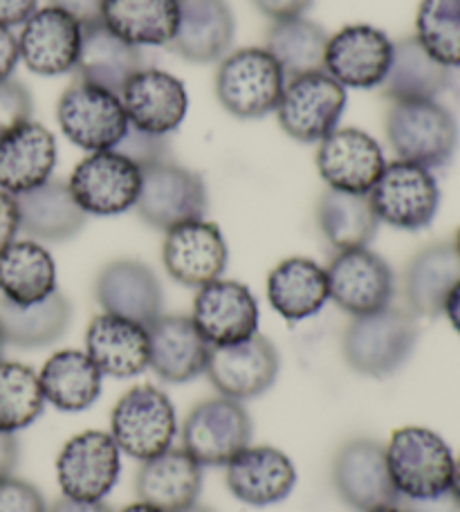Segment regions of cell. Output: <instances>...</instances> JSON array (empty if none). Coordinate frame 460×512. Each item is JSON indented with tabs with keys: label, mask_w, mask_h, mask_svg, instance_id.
Returning a JSON list of instances; mask_svg holds the SVG:
<instances>
[{
	"label": "cell",
	"mask_w": 460,
	"mask_h": 512,
	"mask_svg": "<svg viewBox=\"0 0 460 512\" xmlns=\"http://www.w3.org/2000/svg\"><path fill=\"white\" fill-rule=\"evenodd\" d=\"M398 506H402L407 512H460V501L452 490L431 499H398Z\"/></svg>",
	"instance_id": "f907efd6"
},
{
	"label": "cell",
	"mask_w": 460,
	"mask_h": 512,
	"mask_svg": "<svg viewBox=\"0 0 460 512\" xmlns=\"http://www.w3.org/2000/svg\"><path fill=\"white\" fill-rule=\"evenodd\" d=\"M119 99L128 124L158 135L176 131L189 108L187 88L182 81L158 68H142L124 86Z\"/></svg>",
	"instance_id": "603a6c76"
},
{
	"label": "cell",
	"mask_w": 460,
	"mask_h": 512,
	"mask_svg": "<svg viewBox=\"0 0 460 512\" xmlns=\"http://www.w3.org/2000/svg\"><path fill=\"white\" fill-rule=\"evenodd\" d=\"M346 111V88L328 75H312L288 79L281 102L276 106L279 124L292 140L301 144H319L339 128Z\"/></svg>",
	"instance_id": "52a82bcc"
},
{
	"label": "cell",
	"mask_w": 460,
	"mask_h": 512,
	"mask_svg": "<svg viewBox=\"0 0 460 512\" xmlns=\"http://www.w3.org/2000/svg\"><path fill=\"white\" fill-rule=\"evenodd\" d=\"M50 5L75 18L81 27H88L101 23L104 0H50Z\"/></svg>",
	"instance_id": "f6af8a7d"
},
{
	"label": "cell",
	"mask_w": 460,
	"mask_h": 512,
	"mask_svg": "<svg viewBox=\"0 0 460 512\" xmlns=\"http://www.w3.org/2000/svg\"><path fill=\"white\" fill-rule=\"evenodd\" d=\"M449 84H452V70L431 57L416 36L393 43L391 68L380 86L391 104L434 102Z\"/></svg>",
	"instance_id": "1f68e13d"
},
{
	"label": "cell",
	"mask_w": 460,
	"mask_h": 512,
	"mask_svg": "<svg viewBox=\"0 0 460 512\" xmlns=\"http://www.w3.org/2000/svg\"><path fill=\"white\" fill-rule=\"evenodd\" d=\"M70 301L54 290L30 306H16L0 299V331L5 344L16 349H43L61 340L70 328Z\"/></svg>",
	"instance_id": "d590c367"
},
{
	"label": "cell",
	"mask_w": 460,
	"mask_h": 512,
	"mask_svg": "<svg viewBox=\"0 0 460 512\" xmlns=\"http://www.w3.org/2000/svg\"><path fill=\"white\" fill-rule=\"evenodd\" d=\"M149 331V367L169 384H184L205 373L211 346L193 326L191 317L162 315Z\"/></svg>",
	"instance_id": "d4e9b609"
},
{
	"label": "cell",
	"mask_w": 460,
	"mask_h": 512,
	"mask_svg": "<svg viewBox=\"0 0 460 512\" xmlns=\"http://www.w3.org/2000/svg\"><path fill=\"white\" fill-rule=\"evenodd\" d=\"M452 492L456 499L460 501V456L456 459V468H454V481H452Z\"/></svg>",
	"instance_id": "9f6ffc18"
},
{
	"label": "cell",
	"mask_w": 460,
	"mask_h": 512,
	"mask_svg": "<svg viewBox=\"0 0 460 512\" xmlns=\"http://www.w3.org/2000/svg\"><path fill=\"white\" fill-rule=\"evenodd\" d=\"M252 441V418L243 402L211 398L189 411L182 425V447L200 465H227Z\"/></svg>",
	"instance_id": "30bf717a"
},
{
	"label": "cell",
	"mask_w": 460,
	"mask_h": 512,
	"mask_svg": "<svg viewBox=\"0 0 460 512\" xmlns=\"http://www.w3.org/2000/svg\"><path fill=\"white\" fill-rule=\"evenodd\" d=\"M18 61H21L18 36L9 30V27L0 25V81L12 79Z\"/></svg>",
	"instance_id": "c3c4849f"
},
{
	"label": "cell",
	"mask_w": 460,
	"mask_h": 512,
	"mask_svg": "<svg viewBox=\"0 0 460 512\" xmlns=\"http://www.w3.org/2000/svg\"><path fill=\"white\" fill-rule=\"evenodd\" d=\"M333 483L344 504L357 512L398 504L386 450L373 438H353L339 447L333 461Z\"/></svg>",
	"instance_id": "2e32d148"
},
{
	"label": "cell",
	"mask_w": 460,
	"mask_h": 512,
	"mask_svg": "<svg viewBox=\"0 0 460 512\" xmlns=\"http://www.w3.org/2000/svg\"><path fill=\"white\" fill-rule=\"evenodd\" d=\"M57 140L39 122H25L0 135V189L9 196L41 187L57 167Z\"/></svg>",
	"instance_id": "cb8c5ba5"
},
{
	"label": "cell",
	"mask_w": 460,
	"mask_h": 512,
	"mask_svg": "<svg viewBox=\"0 0 460 512\" xmlns=\"http://www.w3.org/2000/svg\"><path fill=\"white\" fill-rule=\"evenodd\" d=\"M36 9H39V0H0V25L9 30L25 25Z\"/></svg>",
	"instance_id": "681fc988"
},
{
	"label": "cell",
	"mask_w": 460,
	"mask_h": 512,
	"mask_svg": "<svg viewBox=\"0 0 460 512\" xmlns=\"http://www.w3.org/2000/svg\"><path fill=\"white\" fill-rule=\"evenodd\" d=\"M18 232H21V227H18L16 198L0 189V252L16 241Z\"/></svg>",
	"instance_id": "7dc6e473"
},
{
	"label": "cell",
	"mask_w": 460,
	"mask_h": 512,
	"mask_svg": "<svg viewBox=\"0 0 460 512\" xmlns=\"http://www.w3.org/2000/svg\"><path fill=\"white\" fill-rule=\"evenodd\" d=\"M144 68L140 48L119 39L104 23L84 27L77 61L79 81L119 95Z\"/></svg>",
	"instance_id": "4dcf8cb0"
},
{
	"label": "cell",
	"mask_w": 460,
	"mask_h": 512,
	"mask_svg": "<svg viewBox=\"0 0 460 512\" xmlns=\"http://www.w3.org/2000/svg\"><path fill=\"white\" fill-rule=\"evenodd\" d=\"M48 512H113L104 501H81V499H70L61 497L59 501L48 508Z\"/></svg>",
	"instance_id": "f5cc1de1"
},
{
	"label": "cell",
	"mask_w": 460,
	"mask_h": 512,
	"mask_svg": "<svg viewBox=\"0 0 460 512\" xmlns=\"http://www.w3.org/2000/svg\"><path fill=\"white\" fill-rule=\"evenodd\" d=\"M18 463V441L14 434L0 432V481L12 477Z\"/></svg>",
	"instance_id": "816d5d0a"
},
{
	"label": "cell",
	"mask_w": 460,
	"mask_h": 512,
	"mask_svg": "<svg viewBox=\"0 0 460 512\" xmlns=\"http://www.w3.org/2000/svg\"><path fill=\"white\" fill-rule=\"evenodd\" d=\"M384 450L398 499H431L452 490L456 456L434 429L402 427Z\"/></svg>",
	"instance_id": "7a4b0ae2"
},
{
	"label": "cell",
	"mask_w": 460,
	"mask_h": 512,
	"mask_svg": "<svg viewBox=\"0 0 460 512\" xmlns=\"http://www.w3.org/2000/svg\"><path fill=\"white\" fill-rule=\"evenodd\" d=\"M393 41L373 25H348L328 39L324 72L355 90L380 88L391 68Z\"/></svg>",
	"instance_id": "e0dca14e"
},
{
	"label": "cell",
	"mask_w": 460,
	"mask_h": 512,
	"mask_svg": "<svg viewBox=\"0 0 460 512\" xmlns=\"http://www.w3.org/2000/svg\"><path fill=\"white\" fill-rule=\"evenodd\" d=\"M454 248H456V252H458V256H460V227H458V232H456V239H454Z\"/></svg>",
	"instance_id": "94428289"
},
{
	"label": "cell",
	"mask_w": 460,
	"mask_h": 512,
	"mask_svg": "<svg viewBox=\"0 0 460 512\" xmlns=\"http://www.w3.org/2000/svg\"><path fill=\"white\" fill-rule=\"evenodd\" d=\"M234 43L227 0H178V27L169 48L191 63L223 61Z\"/></svg>",
	"instance_id": "484cf974"
},
{
	"label": "cell",
	"mask_w": 460,
	"mask_h": 512,
	"mask_svg": "<svg viewBox=\"0 0 460 512\" xmlns=\"http://www.w3.org/2000/svg\"><path fill=\"white\" fill-rule=\"evenodd\" d=\"M68 187L88 216H119L135 209L142 171L115 149L97 151L77 164Z\"/></svg>",
	"instance_id": "8fae6325"
},
{
	"label": "cell",
	"mask_w": 460,
	"mask_h": 512,
	"mask_svg": "<svg viewBox=\"0 0 460 512\" xmlns=\"http://www.w3.org/2000/svg\"><path fill=\"white\" fill-rule=\"evenodd\" d=\"M416 39L445 68H460V0H420Z\"/></svg>",
	"instance_id": "60d3db41"
},
{
	"label": "cell",
	"mask_w": 460,
	"mask_h": 512,
	"mask_svg": "<svg viewBox=\"0 0 460 512\" xmlns=\"http://www.w3.org/2000/svg\"><path fill=\"white\" fill-rule=\"evenodd\" d=\"M368 512H407L404 510L402 506H398V504H393V506H382V508H373V510H368Z\"/></svg>",
	"instance_id": "6f0895ef"
},
{
	"label": "cell",
	"mask_w": 460,
	"mask_h": 512,
	"mask_svg": "<svg viewBox=\"0 0 460 512\" xmlns=\"http://www.w3.org/2000/svg\"><path fill=\"white\" fill-rule=\"evenodd\" d=\"M57 120L63 135L88 153L115 149L128 131V117L119 95L84 81H77L61 95Z\"/></svg>",
	"instance_id": "9c48e42d"
},
{
	"label": "cell",
	"mask_w": 460,
	"mask_h": 512,
	"mask_svg": "<svg viewBox=\"0 0 460 512\" xmlns=\"http://www.w3.org/2000/svg\"><path fill=\"white\" fill-rule=\"evenodd\" d=\"M443 315L447 317V322L452 324L454 331L460 335V281L454 286V290L449 292V297L445 301Z\"/></svg>",
	"instance_id": "db71d44e"
},
{
	"label": "cell",
	"mask_w": 460,
	"mask_h": 512,
	"mask_svg": "<svg viewBox=\"0 0 460 512\" xmlns=\"http://www.w3.org/2000/svg\"><path fill=\"white\" fill-rule=\"evenodd\" d=\"M119 512H164V510L155 508V506H149V504H144V501H137V504L126 506L124 510H119Z\"/></svg>",
	"instance_id": "11a10c76"
},
{
	"label": "cell",
	"mask_w": 460,
	"mask_h": 512,
	"mask_svg": "<svg viewBox=\"0 0 460 512\" xmlns=\"http://www.w3.org/2000/svg\"><path fill=\"white\" fill-rule=\"evenodd\" d=\"M16 198L18 227L27 239L39 243H63L84 230L88 214L77 205L68 182L48 180L41 187Z\"/></svg>",
	"instance_id": "4316f807"
},
{
	"label": "cell",
	"mask_w": 460,
	"mask_h": 512,
	"mask_svg": "<svg viewBox=\"0 0 460 512\" xmlns=\"http://www.w3.org/2000/svg\"><path fill=\"white\" fill-rule=\"evenodd\" d=\"M86 353L104 376H140L149 369V331L131 319L101 313L86 331Z\"/></svg>",
	"instance_id": "f1b7e54d"
},
{
	"label": "cell",
	"mask_w": 460,
	"mask_h": 512,
	"mask_svg": "<svg viewBox=\"0 0 460 512\" xmlns=\"http://www.w3.org/2000/svg\"><path fill=\"white\" fill-rule=\"evenodd\" d=\"M32 120V95L21 81H0V135Z\"/></svg>",
	"instance_id": "7bdbcfd3"
},
{
	"label": "cell",
	"mask_w": 460,
	"mask_h": 512,
	"mask_svg": "<svg viewBox=\"0 0 460 512\" xmlns=\"http://www.w3.org/2000/svg\"><path fill=\"white\" fill-rule=\"evenodd\" d=\"M5 337H3V331H0V360H3V351H5Z\"/></svg>",
	"instance_id": "91938a15"
},
{
	"label": "cell",
	"mask_w": 460,
	"mask_h": 512,
	"mask_svg": "<svg viewBox=\"0 0 460 512\" xmlns=\"http://www.w3.org/2000/svg\"><path fill=\"white\" fill-rule=\"evenodd\" d=\"M207 187L198 173L176 162H162L142 169V187L135 212L146 225L169 232L207 214Z\"/></svg>",
	"instance_id": "ba28073f"
},
{
	"label": "cell",
	"mask_w": 460,
	"mask_h": 512,
	"mask_svg": "<svg viewBox=\"0 0 460 512\" xmlns=\"http://www.w3.org/2000/svg\"><path fill=\"white\" fill-rule=\"evenodd\" d=\"M110 436L119 452L149 461L167 452L178 436V414L171 398L153 384L128 389L110 414Z\"/></svg>",
	"instance_id": "5b68a950"
},
{
	"label": "cell",
	"mask_w": 460,
	"mask_h": 512,
	"mask_svg": "<svg viewBox=\"0 0 460 512\" xmlns=\"http://www.w3.org/2000/svg\"><path fill=\"white\" fill-rule=\"evenodd\" d=\"M288 77L265 48H243L220 61L216 97L238 120H259L276 111Z\"/></svg>",
	"instance_id": "277c9868"
},
{
	"label": "cell",
	"mask_w": 460,
	"mask_h": 512,
	"mask_svg": "<svg viewBox=\"0 0 460 512\" xmlns=\"http://www.w3.org/2000/svg\"><path fill=\"white\" fill-rule=\"evenodd\" d=\"M39 373L21 362L0 360V432L16 434L43 414Z\"/></svg>",
	"instance_id": "ab89813d"
},
{
	"label": "cell",
	"mask_w": 460,
	"mask_h": 512,
	"mask_svg": "<svg viewBox=\"0 0 460 512\" xmlns=\"http://www.w3.org/2000/svg\"><path fill=\"white\" fill-rule=\"evenodd\" d=\"M180 512H214V510H211V508H205V506H198V504H193V506L184 508V510H180Z\"/></svg>",
	"instance_id": "680465c9"
},
{
	"label": "cell",
	"mask_w": 460,
	"mask_h": 512,
	"mask_svg": "<svg viewBox=\"0 0 460 512\" xmlns=\"http://www.w3.org/2000/svg\"><path fill=\"white\" fill-rule=\"evenodd\" d=\"M328 39L324 27L297 16L276 21L265 36V50L279 63L285 77H303L324 70Z\"/></svg>",
	"instance_id": "f35d334b"
},
{
	"label": "cell",
	"mask_w": 460,
	"mask_h": 512,
	"mask_svg": "<svg viewBox=\"0 0 460 512\" xmlns=\"http://www.w3.org/2000/svg\"><path fill=\"white\" fill-rule=\"evenodd\" d=\"M162 261L173 281L198 290L211 281L223 279L229 250L220 227L200 218L167 232Z\"/></svg>",
	"instance_id": "ac0fdd59"
},
{
	"label": "cell",
	"mask_w": 460,
	"mask_h": 512,
	"mask_svg": "<svg viewBox=\"0 0 460 512\" xmlns=\"http://www.w3.org/2000/svg\"><path fill=\"white\" fill-rule=\"evenodd\" d=\"M225 468L229 492L247 506H274L288 499L297 486V468L292 459L270 445H247Z\"/></svg>",
	"instance_id": "7402d4cb"
},
{
	"label": "cell",
	"mask_w": 460,
	"mask_h": 512,
	"mask_svg": "<svg viewBox=\"0 0 460 512\" xmlns=\"http://www.w3.org/2000/svg\"><path fill=\"white\" fill-rule=\"evenodd\" d=\"M95 297L108 315L151 326L162 317V283L149 265L135 259L110 261L95 281Z\"/></svg>",
	"instance_id": "44dd1931"
},
{
	"label": "cell",
	"mask_w": 460,
	"mask_h": 512,
	"mask_svg": "<svg viewBox=\"0 0 460 512\" xmlns=\"http://www.w3.org/2000/svg\"><path fill=\"white\" fill-rule=\"evenodd\" d=\"M416 315L402 308H384L353 317L342 337L348 367L366 378H389L398 373L416 351Z\"/></svg>",
	"instance_id": "6da1fadb"
},
{
	"label": "cell",
	"mask_w": 460,
	"mask_h": 512,
	"mask_svg": "<svg viewBox=\"0 0 460 512\" xmlns=\"http://www.w3.org/2000/svg\"><path fill=\"white\" fill-rule=\"evenodd\" d=\"M191 322L211 349L229 346L259 333V304L241 281L216 279L198 288Z\"/></svg>",
	"instance_id": "9a60e30c"
},
{
	"label": "cell",
	"mask_w": 460,
	"mask_h": 512,
	"mask_svg": "<svg viewBox=\"0 0 460 512\" xmlns=\"http://www.w3.org/2000/svg\"><path fill=\"white\" fill-rule=\"evenodd\" d=\"M0 512H48V506L32 483L7 477L0 481Z\"/></svg>",
	"instance_id": "ee69618b"
},
{
	"label": "cell",
	"mask_w": 460,
	"mask_h": 512,
	"mask_svg": "<svg viewBox=\"0 0 460 512\" xmlns=\"http://www.w3.org/2000/svg\"><path fill=\"white\" fill-rule=\"evenodd\" d=\"M384 167L382 146L360 128H337L319 142L317 169L328 189L368 194Z\"/></svg>",
	"instance_id": "d6986e66"
},
{
	"label": "cell",
	"mask_w": 460,
	"mask_h": 512,
	"mask_svg": "<svg viewBox=\"0 0 460 512\" xmlns=\"http://www.w3.org/2000/svg\"><path fill=\"white\" fill-rule=\"evenodd\" d=\"M460 281V256L454 243H431L404 270V297L416 317H440L449 292Z\"/></svg>",
	"instance_id": "f546056e"
},
{
	"label": "cell",
	"mask_w": 460,
	"mask_h": 512,
	"mask_svg": "<svg viewBox=\"0 0 460 512\" xmlns=\"http://www.w3.org/2000/svg\"><path fill=\"white\" fill-rule=\"evenodd\" d=\"M386 137L398 160L434 171L454 160L460 131L454 113L434 99L391 104L386 113Z\"/></svg>",
	"instance_id": "3957f363"
},
{
	"label": "cell",
	"mask_w": 460,
	"mask_h": 512,
	"mask_svg": "<svg viewBox=\"0 0 460 512\" xmlns=\"http://www.w3.org/2000/svg\"><path fill=\"white\" fill-rule=\"evenodd\" d=\"M200 488L202 465L184 447H169L167 452L142 461L135 477L140 501L164 512H180L193 506Z\"/></svg>",
	"instance_id": "83f0119b"
},
{
	"label": "cell",
	"mask_w": 460,
	"mask_h": 512,
	"mask_svg": "<svg viewBox=\"0 0 460 512\" xmlns=\"http://www.w3.org/2000/svg\"><path fill=\"white\" fill-rule=\"evenodd\" d=\"M326 277L328 297L351 317L389 308L395 295L391 265L368 248L337 252L326 268Z\"/></svg>",
	"instance_id": "7c38bea8"
},
{
	"label": "cell",
	"mask_w": 460,
	"mask_h": 512,
	"mask_svg": "<svg viewBox=\"0 0 460 512\" xmlns=\"http://www.w3.org/2000/svg\"><path fill=\"white\" fill-rule=\"evenodd\" d=\"M45 402L61 411L90 409L101 396V373L86 351H59L39 373Z\"/></svg>",
	"instance_id": "8d00e7d4"
},
{
	"label": "cell",
	"mask_w": 460,
	"mask_h": 512,
	"mask_svg": "<svg viewBox=\"0 0 460 512\" xmlns=\"http://www.w3.org/2000/svg\"><path fill=\"white\" fill-rule=\"evenodd\" d=\"M279 369L276 346L256 333L250 340L211 349L205 373L220 396L243 402L272 389Z\"/></svg>",
	"instance_id": "5bb4252c"
},
{
	"label": "cell",
	"mask_w": 460,
	"mask_h": 512,
	"mask_svg": "<svg viewBox=\"0 0 460 512\" xmlns=\"http://www.w3.org/2000/svg\"><path fill=\"white\" fill-rule=\"evenodd\" d=\"M101 23L135 48L169 45L178 27V0H104Z\"/></svg>",
	"instance_id": "e575fe53"
},
{
	"label": "cell",
	"mask_w": 460,
	"mask_h": 512,
	"mask_svg": "<svg viewBox=\"0 0 460 512\" xmlns=\"http://www.w3.org/2000/svg\"><path fill=\"white\" fill-rule=\"evenodd\" d=\"M122 474V452L108 432L88 429L72 436L57 459L63 497L104 501Z\"/></svg>",
	"instance_id": "4fadbf2b"
},
{
	"label": "cell",
	"mask_w": 460,
	"mask_h": 512,
	"mask_svg": "<svg viewBox=\"0 0 460 512\" xmlns=\"http://www.w3.org/2000/svg\"><path fill=\"white\" fill-rule=\"evenodd\" d=\"M317 223L324 239L337 252L368 248L380 227L368 194H348L335 189H326L319 198Z\"/></svg>",
	"instance_id": "74e56055"
},
{
	"label": "cell",
	"mask_w": 460,
	"mask_h": 512,
	"mask_svg": "<svg viewBox=\"0 0 460 512\" xmlns=\"http://www.w3.org/2000/svg\"><path fill=\"white\" fill-rule=\"evenodd\" d=\"M368 198L377 221L402 232L425 230L440 209V187L434 173L404 160L386 164Z\"/></svg>",
	"instance_id": "8992f818"
},
{
	"label": "cell",
	"mask_w": 460,
	"mask_h": 512,
	"mask_svg": "<svg viewBox=\"0 0 460 512\" xmlns=\"http://www.w3.org/2000/svg\"><path fill=\"white\" fill-rule=\"evenodd\" d=\"M81 27L75 18L57 7H43L27 18L18 34L21 61L34 75L59 77L77 68L81 50Z\"/></svg>",
	"instance_id": "ffe728a7"
},
{
	"label": "cell",
	"mask_w": 460,
	"mask_h": 512,
	"mask_svg": "<svg viewBox=\"0 0 460 512\" xmlns=\"http://www.w3.org/2000/svg\"><path fill=\"white\" fill-rule=\"evenodd\" d=\"M252 3L263 16L272 18V23H276L303 16L312 5V0H252Z\"/></svg>",
	"instance_id": "bcb514c9"
},
{
	"label": "cell",
	"mask_w": 460,
	"mask_h": 512,
	"mask_svg": "<svg viewBox=\"0 0 460 512\" xmlns=\"http://www.w3.org/2000/svg\"><path fill=\"white\" fill-rule=\"evenodd\" d=\"M328 299L326 268L306 256H290L268 274L270 306L288 322L315 317Z\"/></svg>",
	"instance_id": "d6a6232c"
},
{
	"label": "cell",
	"mask_w": 460,
	"mask_h": 512,
	"mask_svg": "<svg viewBox=\"0 0 460 512\" xmlns=\"http://www.w3.org/2000/svg\"><path fill=\"white\" fill-rule=\"evenodd\" d=\"M57 290V265L43 243L23 239L0 252V297L9 304L30 306Z\"/></svg>",
	"instance_id": "836d02e7"
},
{
	"label": "cell",
	"mask_w": 460,
	"mask_h": 512,
	"mask_svg": "<svg viewBox=\"0 0 460 512\" xmlns=\"http://www.w3.org/2000/svg\"><path fill=\"white\" fill-rule=\"evenodd\" d=\"M115 151L131 160L140 171L155 167V164L169 162L171 158V146L167 135L142 131V128H135L131 124H128V131L115 146Z\"/></svg>",
	"instance_id": "b9f144b4"
}]
</instances>
